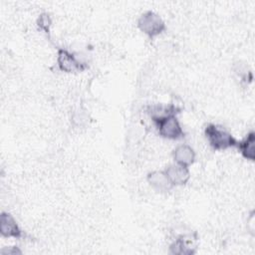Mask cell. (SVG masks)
Returning a JSON list of instances; mask_svg holds the SVG:
<instances>
[{"mask_svg": "<svg viewBox=\"0 0 255 255\" xmlns=\"http://www.w3.org/2000/svg\"><path fill=\"white\" fill-rule=\"evenodd\" d=\"M204 134L210 146L216 150L236 146L238 142L227 129L215 124L207 125L204 129Z\"/></svg>", "mask_w": 255, "mask_h": 255, "instance_id": "6da1fadb", "label": "cell"}, {"mask_svg": "<svg viewBox=\"0 0 255 255\" xmlns=\"http://www.w3.org/2000/svg\"><path fill=\"white\" fill-rule=\"evenodd\" d=\"M158 133L168 139H180L184 136V131L176 115H169L153 120Z\"/></svg>", "mask_w": 255, "mask_h": 255, "instance_id": "7a4b0ae2", "label": "cell"}, {"mask_svg": "<svg viewBox=\"0 0 255 255\" xmlns=\"http://www.w3.org/2000/svg\"><path fill=\"white\" fill-rule=\"evenodd\" d=\"M137 26L141 32L153 38L165 30V23L162 18L153 11L142 13L137 21Z\"/></svg>", "mask_w": 255, "mask_h": 255, "instance_id": "3957f363", "label": "cell"}, {"mask_svg": "<svg viewBox=\"0 0 255 255\" xmlns=\"http://www.w3.org/2000/svg\"><path fill=\"white\" fill-rule=\"evenodd\" d=\"M57 63L60 70L67 73L80 72L86 68L85 64L82 61H80L73 53L65 49L58 50Z\"/></svg>", "mask_w": 255, "mask_h": 255, "instance_id": "277c9868", "label": "cell"}, {"mask_svg": "<svg viewBox=\"0 0 255 255\" xmlns=\"http://www.w3.org/2000/svg\"><path fill=\"white\" fill-rule=\"evenodd\" d=\"M0 232L7 238H21L23 232L15 218L8 212H2L0 216Z\"/></svg>", "mask_w": 255, "mask_h": 255, "instance_id": "5b68a950", "label": "cell"}, {"mask_svg": "<svg viewBox=\"0 0 255 255\" xmlns=\"http://www.w3.org/2000/svg\"><path fill=\"white\" fill-rule=\"evenodd\" d=\"M164 171L167 174L172 185H183L188 181L190 177V172L188 167L178 164L176 162L169 164L164 169Z\"/></svg>", "mask_w": 255, "mask_h": 255, "instance_id": "8992f818", "label": "cell"}, {"mask_svg": "<svg viewBox=\"0 0 255 255\" xmlns=\"http://www.w3.org/2000/svg\"><path fill=\"white\" fill-rule=\"evenodd\" d=\"M146 180L153 189L159 192L168 191L173 186L164 170H153L149 172Z\"/></svg>", "mask_w": 255, "mask_h": 255, "instance_id": "52a82bcc", "label": "cell"}, {"mask_svg": "<svg viewBox=\"0 0 255 255\" xmlns=\"http://www.w3.org/2000/svg\"><path fill=\"white\" fill-rule=\"evenodd\" d=\"M173 159L176 163L188 167L195 160V151L189 144L181 143L174 148Z\"/></svg>", "mask_w": 255, "mask_h": 255, "instance_id": "ba28073f", "label": "cell"}, {"mask_svg": "<svg viewBox=\"0 0 255 255\" xmlns=\"http://www.w3.org/2000/svg\"><path fill=\"white\" fill-rule=\"evenodd\" d=\"M238 149L240 150L241 154L250 160H254L255 158V133L254 131H250L246 137L237 142Z\"/></svg>", "mask_w": 255, "mask_h": 255, "instance_id": "9c48e42d", "label": "cell"}, {"mask_svg": "<svg viewBox=\"0 0 255 255\" xmlns=\"http://www.w3.org/2000/svg\"><path fill=\"white\" fill-rule=\"evenodd\" d=\"M51 18L48 14L44 13V14H41L38 18V21H37V24L39 26V28L43 31H45L46 33H49L50 31V26H51Z\"/></svg>", "mask_w": 255, "mask_h": 255, "instance_id": "30bf717a", "label": "cell"}, {"mask_svg": "<svg viewBox=\"0 0 255 255\" xmlns=\"http://www.w3.org/2000/svg\"><path fill=\"white\" fill-rule=\"evenodd\" d=\"M2 254H17V253H21L20 250H18L16 247H6L4 249L1 250Z\"/></svg>", "mask_w": 255, "mask_h": 255, "instance_id": "8fae6325", "label": "cell"}]
</instances>
